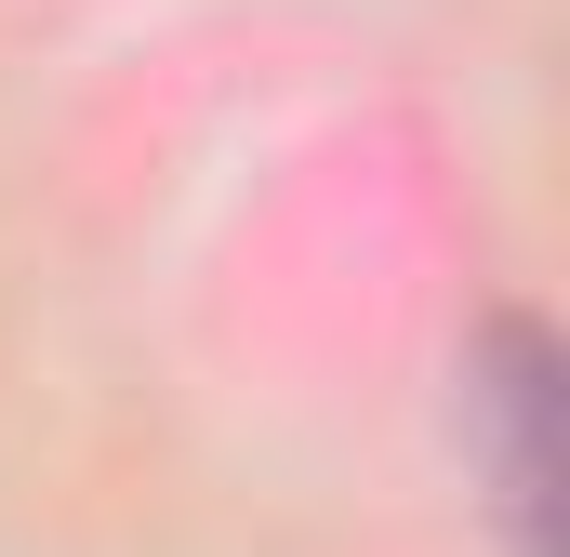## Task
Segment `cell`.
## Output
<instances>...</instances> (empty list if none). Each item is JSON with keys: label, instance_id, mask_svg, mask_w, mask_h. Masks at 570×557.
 <instances>
[{"label": "cell", "instance_id": "cell-1", "mask_svg": "<svg viewBox=\"0 0 570 557\" xmlns=\"http://www.w3.org/2000/svg\"><path fill=\"white\" fill-rule=\"evenodd\" d=\"M464 451L491 465V505L518 557H558V345L531 319H504L464 372Z\"/></svg>", "mask_w": 570, "mask_h": 557}]
</instances>
